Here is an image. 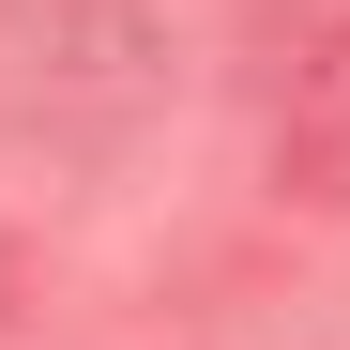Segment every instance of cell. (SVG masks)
I'll return each mask as SVG.
<instances>
[{"label":"cell","mask_w":350,"mask_h":350,"mask_svg":"<svg viewBox=\"0 0 350 350\" xmlns=\"http://www.w3.org/2000/svg\"><path fill=\"white\" fill-rule=\"evenodd\" d=\"M167 92V0H0V107L137 122Z\"/></svg>","instance_id":"cell-1"},{"label":"cell","mask_w":350,"mask_h":350,"mask_svg":"<svg viewBox=\"0 0 350 350\" xmlns=\"http://www.w3.org/2000/svg\"><path fill=\"white\" fill-rule=\"evenodd\" d=\"M274 183L350 198V16L305 46V92H289V122H274Z\"/></svg>","instance_id":"cell-2"}]
</instances>
